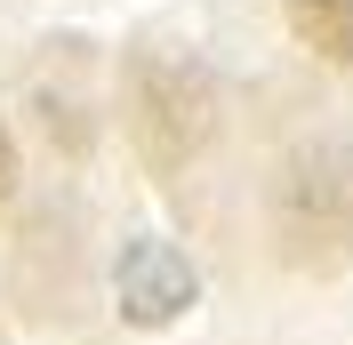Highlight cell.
Instances as JSON below:
<instances>
[{
	"label": "cell",
	"mask_w": 353,
	"mask_h": 345,
	"mask_svg": "<svg viewBox=\"0 0 353 345\" xmlns=\"http://www.w3.org/2000/svg\"><path fill=\"white\" fill-rule=\"evenodd\" d=\"M289 8V32L330 57V65H353V0H281Z\"/></svg>",
	"instance_id": "277c9868"
},
{
	"label": "cell",
	"mask_w": 353,
	"mask_h": 345,
	"mask_svg": "<svg viewBox=\"0 0 353 345\" xmlns=\"http://www.w3.org/2000/svg\"><path fill=\"white\" fill-rule=\"evenodd\" d=\"M17 201V137H8V121H0V209Z\"/></svg>",
	"instance_id": "5b68a950"
},
{
	"label": "cell",
	"mask_w": 353,
	"mask_h": 345,
	"mask_svg": "<svg viewBox=\"0 0 353 345\" xmlns=\"http://www.w3.org/2000/svg\"><path fill=\"white\" fill-rule=\"evenodd\" d=\"M273 241L297 273H337L353 257V152L313 145L273 185Z\"/></svg>",
	"instance_id": "7a4b0ae2"
},
{
	"label": "cell",
	"mask_w": 353,
	"mask_h": 345,
	"mask_svg": "<svg viewBox=\"0 0 353 345\" xmlns=\"http://www.w3.org/2000/svg\"><path fill=\"white\" fill-rule=\"evenodd\" d=\"M121 112H129V145L145 169L176 177L185 161L209 152L217 137V88L193 57H169V48H137L129 81H121Z\"/></svg>",
	"instance_id": "6da1fadb"
},
{
	"label": "cell",
	"mask_w": 353,
	"mask_h": 345,
	"mask_svg": "<svg viewBox=\"0 0 353 345\" xmlns=\"http://www.w3.org/2000/svg\"><path fill=\"white\" fill-rule=\"evenodd\" d=\"M185 305H193V265L176 257L169 241H137L129 257H121V313L145 322V329H161V322H176Z\"/></svg>",
	"instance_id": "3957f363"
}]
</instances>
